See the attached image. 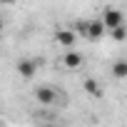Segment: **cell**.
Segmentation results:
<instances>
[{
	"label": "cell",
	"instance_id": "cell-10",
	"mask_svg": "<svg viewBox=\"0 0 127 127\" xmlns=\"http://www.w3.org/2000/svg\"><path fill=\"white\" fill-rule=\"evenodd\" d=\"M3 5H13V3H18V0H0Z\"/></svg>",
	"mask_w": 127,
	"mask_h": 127
},
{
	"label": "cell",
	"instance_id": "cell-5",
	"mask_svg": "<svg viewBox=\"0 0 127 127\" xmlns=\"http://www.w3.org/2000/svg\"><path fill=\"white\" fill-rule=\"evenodd\" d=\"M105 32H107V30H105L102 20H85V30H82V35H85L87 40H100Z\"/></svg>",
	"mask_w": 127,
	"mask_h": 127
},
{
	"label": "cell",
	"instance_id": "cell-7",
	"mask_svg": "<svg viewBox=\"0 0 127 127\" xmlns=\"http://www.w3.org/2000/svg\"><path fill=\"white\" fill-rule=\"evenodd\" d=\"M112 77L115 80H125L127 77V60H117V62H112Z\"/></svg>",
	"mask_w": 127,
	"mask_h": 127
},
{
	"label": "cell",
	"instance_id": "cell-1",
	"mask_svg": "<svg viewBox=\"0 0 127 127\" xmlns=\"http://www.w3.org/2000/svg\"><path fill=\"white\" fill-rule=\"evenodd\" d=\"M40 65H42V60H40V57H37V60H35V57H23V60L18 62V67H15V70H18V75H20L23 80H32Z\"/></svg>",
	"mask_w": 127,
	"mask_h": 127
},
{
	"label": "cell",
	"instance_id": "cell-8",
	"mask_svg": "<svg viewBox=\"0 0 127 127\" xmlns=\"http://www.w3.org/2000/svg\"><path fill=\"white\" fill-rule=\"evenodd\" d=\"M85 92L92 95V97H102V85H100L95 77H87V80H85Z\"/></svg>",
	"mask_w": 127,
	"mask_h": 127
},
{
	"label": "cell",
	"instance_id": "cell-3",
	"mask_svg": "<svg viewBox=\"0 0 127 127\" xmlns=\"http://www.w3.org/2000/svg\"><path fill=\"white\" fill-rule=\"evenodd\" d=\"M100 20H102L105 30H112V28L125 25V15H122V10H117V8H105V13H102Z\"/></svg>",
	"mask_w": 127,
	"mask_h": 127
},
{
	"label": "cell",
	"instance_id": "cell-4",
	"mask_svg": "<svg viewBox=\"0 0 127 127\" xmlns=\"http://www.w3.org/2000/svg\"><path fill=\"white\" fill-rule=\"evenodd\" d=\"M55 42H57L60 47L70 50V47H75V45H77V32H75L72 28H60V30L55 32Z\"/></svg>",
	"mask_w": 127,
	"mask_h": 127
},
{
	"label": "cell",
	"instance_id": "cell-6",
	"mask_svg": "<svg viewBox=\"0 0 127 127\" xmlns=\"http://www.w3.org/2000/svg\"><path fill=\"white\" fill-rule=\"evenodd\" d=\"M62 65H65L67 70H80V67H82V55H80L75 47H70V50L65 52V57H62Z\"/></svg>",
	"mask_w": 127,
	"mask_h": 127
},
{
	"label": "cell",
	"instance_id": "cell-9",
	"mask_svg": "<svg viewBox=\"0 0 127 127\" xmlns=\"http://www.w3.org/2000/svg\"><path fill=\"white\" fill-rule=\"evenodd\" d=\"M107 32H110V37H112L115 42H125V40H127V28H125V25L112 28V30H107Z\"/></svg>",
	"mask_w": 127,
	"mask_h": 127
},
{
	"label": "cell",
	"instance_id": "cell-11",
	"mask_svg": "<svg viewBox=\"0 0 127 127\" xmlns=\"http://www.w3.org/2000/svg\"><path fill=\"white\" fill-rule=\"evenodd\" d=\"M0 28H3V23H0Z\"/></svg>",
	"mask_w": 127,
	"mask_h": 127
},
{
	"label": "cell",
	"instance_id": "cell-2",
	"mask_svg": "<svg viewBox=\"0 0 127 127\" xmlns=\"http://www.w3.org/2000/svg\"><path fill=\"white\" fill-rule=\"evenodd\" d=\"M35 100L45 107H55L57 105V90L50 85H40V87H35Z\"/></svg>",
	"mask_w": 127,
	"mask_h": 127
}]
</instances>
